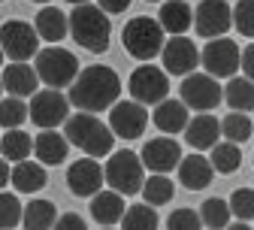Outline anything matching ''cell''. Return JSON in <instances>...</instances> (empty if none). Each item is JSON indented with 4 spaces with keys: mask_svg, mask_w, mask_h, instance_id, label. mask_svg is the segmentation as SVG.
Masks as SVG:
<instances>
[{
    "mask_svg": "<svg viewBox=\"0 0 254 230\" xmlns=\"http://www.w3.org/2000/svg\"><path fill=\"white\" fill-rule=\"evenodd\" d=\"M0 3H3V0H0Z\"/></svg>",
    "mask_w": 254,
    "mask_h": 230,
    "instance_id": "49",
    "label": "cell"
},
{
    "mask_svg": "<svg viewBox=\"0 0 254 230\" xmlns=\"http://www.w3.org/2000/svg\"><path fill=\"white\" fill-rule=\"evenodd\" d=\"M179 91H182V106L188 109H200V112H209V109H215L218 103H221V85L212 79V76H206V73H190V76H185L182 79V85H179Z\"/></svg>",
    "mask_w": 254,
    "mask_h": 230,
    "instance_id": "11",
    "label": "cell"
},
{
    "mask_svg": "<svg viewBox=\"0 0 254 230\" xmlns=\"http://www.w3.org/2000/svg\"><path fill=\"white\" fill-rule=\"evenodd\" d=\"M227 209H230V218L236 215V221L248 224L254 218V191L251 188H236L227 200Z\"/></svg>",
    "mask_w": 254,
    "mask_h": 230,
    "instance_id": "34",
    "label": "cell"
},
{
    "mask_svg": "<svg viewBox=\"0 0 254 230\" xmlns=\"http://www.w3.org/2000/svg\"><path fill=\"white\" fill-rule=\"evenodd\" d=\"M148 3H164V0H148Z\"/></svg>",
    "mask_w": 254,
    "mask_h": 230,
    "instance_id": "46",
    "label": "cell"
},
{
    "mask_svg": "<svg viewBox=\"0 0 254 230\" xmlns=\"http://www.w3.org/2000/svg\"><path fill=\"white\" fill-rule=\"evenodd\" d=\"M55 221H58V206L52 200H30L21 212L24 230H52Z\"/></svg>",
    "mask_w": 254,
    "mask_h": 230,
    "instance_id": "27",
    "label": "cell"
},
{
    "mask_svg": "<svg viewBox=\"0 0 254 230\" xmlns=\"http://www.w3.org/2000/svg\"><path fill=\"white\" fill-rule=\"evenodd\" d=\"M34 30H37V37L46 40V43H61L64 37H67V15H64L58 6H43L37 12Z\"/></svg>",
    "mask_w": 254,
    "mask_h": 230,
    "instance_id": "24",
    "label": "cell"
},
{
    "mask_svg": "<svg viewBox=\"0 0 254 230\" xmlns=\"http://www.w3.org/2000/svg\"><path fill=\"white\" fill-rule=\"evenodd\" d=\"M230 6L227 0H203V3L194 9V27L200 37H209V40H218L230 30Z\"/></svg>",
    "mask_w": 254,
    "mask_h": 230,
    "instance_id": "15",
    "label": "cell"
},
{
    "mask_svg": "<svg viewBox=\"0 0 254 230\" xmlns=\"http://www.w3.org/2000/svg\"><path fill=\"white\" fill-rule=\"evenodd\" d=\"M121 230H157V212L151 206H127L121 215Z\"/></svg>",
    "mask_w": 254,
    "mask_h": 230,
    "instance_id": "33",
    "label": "cell"
},
{
    "mask_svg": "<svg viewBox=\"0 0 254 230\" xmlns=\"http://www.w3.org/2000/svg\"><path fill=\"white\" fill-rule=\"evenodd\" d=\"M106 230H109V227H106Z\"/></svg>",
    "mask_w": 254,
    "mask_h": 230,
    "instance_id": "50",
    "label": "cell"
},
{
    "mask_svg": "<svg viewBox=\"0 0 254 230\" xmlns=\"http://www.w3.org/2000/svg\"><path fill=\"white\" fill-rule=\"evenodd\" d=\"M30 152H34V140L24 130H9V134L0 137V157L6 163H21V160H30Z\"/></svg>",
    "mask_w": 254,
    "mask_h": 230,
    "instance_id": "26",
    "label": "cell"
},
{
    "mask_svg": "<svg viewBox=\"0 0 254 230\" xmlns=\"http://www.w3.org/2000/svg\"><path fill=\"white\" fill-rule=\"evenodd\" d=\"M21 221V203L9 191H0V230H12Z\"/></svg>",
    "mask_w": 254,
    "mask_h": 230,
    "instance_id": "36",
    "label": "cell"
},
{
    "mask_svg": "<svg viewBox=\"0 0 254 230\" xmlns=\"http://www.w3.org/2000/svg\"><path fill=\"white\" fill-rule=\"evenodd\" d=\"M0 94H3V88H0Z\"/></svg>",
    "mask_w": 254,
    "mask_h": 230,
    "instance_id": "48",
    "label": "cell"
},
{
    "mask_svg": "<svg viewBox=\"0 0 254 230\" xmlns=\"http://www.w3.org/2000/svg\"><path fill=\"white\" fill-rule=\"evenodd\" d=\"M200 64L206 67V76H212L215 82L218 79H233L236 70H239V46L227 37L209 40L200 52Z\"/></svg>",
    "mask_w": 254,
    "mask_h": 230,
    "instance_id": "9",
    "label": "cell"
},
{
    "mask_svg": "<svg viewBox=\"0 0 254 230\" xmlns=\"http://www.w3.org/2000/svg\"><path fill=\"white\" fill-rule=\"evenodd\" d=\"M142 200H145V206H167L170 200H173V194H176V185L170 182V176H148L145 182H142Z\"/></svg>",
    "mask_w": 254,
    "mask_h": 230,
    "instance_id": "31",
    "label": "cell"
},
{
    "mask_svg": "<svg viewBox=\"0 0 254 230\" xmlns=\"http://www.w3.org/2000/svg\"><path fill=\"white\" fill-rule=\"evenodd\" d=\"M218 137H221L218 118L209 115V112H200V115H194V118L185 124V140H188L190 149H197V152L212 149V146L218 143Z\"/></svg>",
    "mask_w": 254,
    "mask_h": 230,
    "instance_id": "18",
    "label": "cell"
},
{
    "mask_svg": "<svg viewBox=\"0 0 254 230\" xmlns=\"http://www.w3.org/2000/svg\"><path fill=\"white\" fill-rule=\"evenodd\" d=\"M37 64H34V73L40 82H46L49 88H64V85H73V79L79 76V58L61 46H49L43 52L34 55Z\"/></svg>",
    "mask_w": 254,
    "mask_h": 230,
    "instance_id": "6",
    "label": "cell"
},
{
    "mask_svg": "<svg viewBox=\"0 0 254 230\" xmlns=\"http://www.w3.org/2000/svg\"><path fill=\"white\" fill-rule=\"evenodd\" d=\"M221 100H227V106H230V109H236V112H245V115H248V109L254 106V85H251V79L233 76V79L224 85V91H221Z\"/></svg>",
    "mask_w": 254,
    "mask_h": 230,
    "instance_id": "28",
    "label": "cell"
},
{
    "mask_svg": "<svg viewBox=\"0 0 254 230\" xmlns=\"http://www.w3.org/2000/svg\"><path fill=\"white\" fill-rule=\"evenodd\" d=\"M127 88L133 94V103L139 106H157L161 100H167L170 94V82H167V73L154 64H142L130 73L127 79Z\"/></svg>",
    "mask_w": 254,
    "mask_h": 230,
    "instance_id": "8",
    "label": "cell"
},
{
    "mask_svg": "<svg viewBox=\"0 0 254 230\" xmlns=\"http://www.w3.org/2000/svg\"><path fill=\"white\" fill-rule=\"evenodd\" d=\"M67 30L73 34V40L94 52V55H100L109 49V37H112V24H109V15H103L94 3H85V6H76L67 18Z\"/></svg>",
    "mask_w": 254,
    "mask_h": 230,
    "instance_id": "3",
    "label": "cell"
},
{
    "mask_svg": "<svg viewBox=\"0 0 254 230\" xmlns=\"http://www.w3.org/2000/svg\"><path fill=\"white\" fill-rule=\"evenodd\" d=\"M67 188L76 197H94L97 191H103V167L91 157L73 160L67 170Z\"/></svg>",
    "mask_w": 254,
    "mask_h": 230,
    "instance_id": "16",
    "label": "cell"
},
{
    "mask_svg": "<svg viewBox=\"0 0 254 230\" xmlns=\"http://www.w3.org/2000/svg\"><path fill=\"white\" fill-rule=\"evenodd\" d=\"M127 203H124V197H118L115 191H97L91 197V215L94 221H100L103 227H112L121 221Z\"/></svg>",
    "mask_w": 254,
    "mask_h": 230,
    "instance_id": "23",
    "label": "cell"
},
{
    "mask_svg": "<svg viewBox=\"0 0 254 230\" xmlns=\"http://www.w3.org/2000/svg\"><path fill=\"white\" fill-rule=\"evenodd\" d=\"M154 21L161 24V30H167V34L182 37L185 30L190 27V21H194V9H190L185 0H164L161 12H157Z\"/></svg>",
    "mask_w": 254,
    "mask_h": 230,
    "instance_id": "20",
    "label": "cell"
},
{
    "mask_svg": "<svg viewBox=\"0 0 254 230\" xmlns=\"http://www.w3.org/2000/svg\"><path fill=\"white\" fill-rule=\"evenodd\" d=\"M121 43L127 49V55L136 61H151L154 55H161L164 49V30L154 18L148 15H136L124 24L121 30Z\"/></svg>",
    "mask_w": 254,
    "mask_h": 230,
    "instance_id": "5",
    "label": "cell"
},
{
    "mask_svg": "<svg viewBox=\"0 0 254 230\" xmlns=\"http://www.w3.org/2000/svg\"><path fill=\"white\" fill-rule=\"evenodd\" d=\"M0 88L9 91V97L15 100H24V97H34L40 88V79L34 73L30 64H6L3 76H0Z\"/></svg>",
    "mask_w": 254,
    "mask_h": 230,
    "instance_id": "17",
    "label": "cell"
},
{
    "mask_svg": "<svg viewBox=\"0 0 254 230\" xmlns=\"http://www.w3.org/2000/svg\"><path fill=\"white\" fill-rule=\"evenodd\" d=\"M161 58H164V73H173V76H190L200 64V49L194 46V40L188 37H173L164 43L161 49Z\"/></svg>",
    "mask_w": 254,
    "mask_h": 230,
    "instance_id": "14",
    "label": "cell"
},
{
    "mask_svg": "<svg viewBox=\"0 0 254 230\" xmlns=\"http://www.w3.org/2000/svg\"><path fill=\"white\" fill-rule=\"evenodd\" d=\"M182 160V146L173 140V137H154L142 146V154H139V163L142 170H151L154 176H170V170L179 167Z\"/></svg>",
    "mask_w": 254,
    "mask_h": 230,
    "instance_id": "12",
    "label": "cell"
},
{
    "mask_svg": "<svg viewBox=\"0 0 254 230\" xmlns=\"http://www.w3.org/2000/svg\"><path fill=\"white\" fill-rule=\"evenodd\" d=\"M27 118L37 127H43V130H55L58 124H64L70 118V103H67V97H64L61 91H55V88L37 91L34 97H30Z\"/></svg>",
    "mask_w": 254,
    "mask_h": 230,
    "instance_id": "10",
    "label": "cell"
},
{
    "mask_svg": "<svg viewBox=\"0 0 254 230\" xmlns=\"http://www.w3.org/2000/svg\"><path fill=\"white\" fill-rule=\"evenodd\" d=\"M218 130H221V137H227V143L242 146V143L251 140L254 124H251V115H245V112H230L224 121H218Z\"/></svg>",
    "mask_w": 254,
    "mask_h": 230,
    "instance_id": "29",
    "label": "cell"
},
{
    "mask_svg": "<svg viewBox=\"0 0 254 230\" xmlns=\"http://www.w3.org/2000/svg\"><path fill=\"white\" fill-rule=\"evenodd\" d=\"M206 160H209L212 173H236L239 163H242V152L233 143H215L212 146V154Z\"/></svg>",
    "mask_w": 254,
    "mask_h": 230,
    "instance_id": "30",
    "label": "cell"
},
{
    "mask_svg": "<svg viewBox=\"0 0 254 230\" xmlns=\"http://www.w3.org/2000/svg\"><path fill=\"white\" fill-rule=\"evenodd\" d=\"M64 140L67 146H76L85 152V157L97 160V157H106L112 154V146H115V137L112 130L106 127V121H100L97 115H88V112H76L64 121Z\"/></svg>",
    "mask_w": 254,
    "mask_h": 230,
    "instance_id": "2",
    "label": "cell"
},
{
    "mask_svg": "<svg viewBox=\"0 0 254 230\" xmlns=\"http://www.w3.org/2000/svg\"><path fill=\"white\" fill-rule=\"evenodd\" d=\"M179 182L188 188V191H203L212 185V167H209V160L203 154H190V157H182L179 160Z\"/></svg>",
    "mask_w": 254,
    "mask_h": 230,
    "instance_id": "21",
    "label": "cell"
},
{
    "mask_svg": "<svg viewBox=\"0 0 254 230\" xmlns=\"http://www.w3.org/2000/svg\"><path fill=\"white\" fill-rule=\"evenodd\" d=\"M142 182L145 176H142V163L136 152L121 149L109 154L106 167H103V185H109V191H115L118 197H130V194H139Z\"/></svg>",
    "mask_w": 254,
    "mask_h": 230,
    "instance_id": "4",
    "label": "cell"
},
{
    "mask_svg": "<svg viewBox=\"0 0 254 230\" xmlns=\"http://www.w3.org/2000/svg\"><path fill=\"white\" fill-rule=\"evenodd\" d=\"M0 64H3V52H0Z\"/></svg>",
    "mask_w": 254,
    "mask_h": 230,
    "instance_id": "47",
    "label": "cell"
},
{
    "mask_svg": "<svg viewBox=\"0 0 254 230\" xmlns=\"http://www.w3.org/2000/svg\"><path fill=\"white\" fill-rule=\"evenodd\" d=\"M167 230H203V224L194 209H176L167 218Z\"/></svg>",
    "mask_w": 254,
    "mask_h": 230,
    "instance_id": "38",
    "label": "cell"
},
{
    "mask_svg": "<svg viewBox=\"0 0 254 230\" xmlns=\"http://www.w3.org/2000/svg\"><path fill=\"white\" fill-rule=\"evenodd\" d=\"M239 67H242V79H251V73H254V49H251V46L242 49V55H239Z\"/></svg>",
    "mask_w": 254,
    "mask_h": 230,
    "instance_id": "41",
    "label": "cell"
},
{
    "mask_svg": "<svg viewBox=\"0 0 254 230\" xmlns=\"http://www.w3.org/2000/svg\"><path fill=\"white\" fill-rule=\"evenodd\" d=\"M52 230H88V224L76 212H64V215H58V221L52 224Z\"/></svg>",
    "mask_w": 254,
    "mask_h": 230,
    "instance_id": "39",
    "label": "cell"
},
{
    "mask_svg": "<svg viewBox=\"0 0 254 230\" xmlns=\"http://www.w3.org/2000/svg\"><path fill=\"white\" fill-rule=\"evenodd\" d=\"M200 224H206L209 230H224L230 224V209H227V200H221V197H209V200L200 206L197 212Z\"/></svg>",
    "mask_w": 254,
    "mask_h": 230,
    "instance_id": "32",
    "label": "cell"
},
{
    "mask_svg": "<svg viewBox=\"0 0 254 230\" xmlns=\"http://www.w3.org/2000/svg\"><path fill=\"white\" fill-rule=\"evenodd\" d=\"M151 121H154V127L161 130V134H179V130H185V124H188V109L179 103V100H161L157 103V109H154V115H151Z\"/></svg>",
    "mask_w": 254,
    "mask_h": 230,
    "instance_id": "25",
    "label": "cell"
},
{
    "mask_svg": "<svg viewBox=\"0 0 254 230\" xmlns=\"http://www.w3.org/2000/svg\"><path fill=\"white\" fill-rule=\"evenodd\" d=\"M227 230H251V224H242V221H233V224H227Z\"/></svg>",
    "mask_w": 254,
    "mask_h": 230,
    "instance_id": "43",
    "label": "cell"
},
{
    "mask_svg": "<svg viewBox=\"0 0 254 230\" xmlns=\"http://www.w3.org/2000/svg\"><path fill=\"white\" fill-rule=\"evenodd\" d=\"M127 6H130V0H97V9H100L103 15H118V12H124Z\"/></svg>",
    "mask_w": 254,
    "mask_h": 230,
    "instance_id": "40",
    "label": "cell"
},
{
    "mask_svg": "<svg viewBox=\"0 0 254 230\" xmlns=\"http://www.w3.org/2000/svg\"><path fill=\"white\" fill-rule=\"evenodd\" d=\"M67 3H73V6H85V3H91V0H67Z\"/></svg>",
    "mask_w": 254,
    "mask_h": 230,
    "instance_id": "44",
    "label": "cell"
},
{
    "mask_svg": "<svg viewBox=\"0 0 254 230\" xmlns=\"http://www.w3.org/2000/svg\"><path fill=\"white\" fill-rule=\"evenodd\" d=\"M24 121H27V106H24V100H15V97L0 100V127L18 130Z\"/></svg>",
    "mask_w": 254,
    "mask_h": 230,
    "instance_id": "35",
    "label": "cell"
},
{
    "mask_svg": "<svg viewBox=\"0 0 254 230\" xmlns=\"http://www.w3.org/2000/svg\"><path fill=\"white\" fill-rule=\"evenodd\" d=\"M30 3H43V6H49V0H30Z\"/></svg>",
    "mask_w": 254,
    "mask_h": 230,
    "instance_id": "45",
    "label": "cell"
},
{
    "mask_svg": "<svg viewBox=\"0 0 254 230\" xmlns=\"http://www.w3.org/2000/svg\"><path fill=\"white\" fill-rule=\"evenodd\" d=\"M230 21L236 24V30L242 37H251L254 34V0H239L230 9Z\"/></svg>",
    "mask_w": 254,
    "mask_h": 230,
    "instance_id": "37",
    "label": "cell"
},
{
    "mask_svg": "<svg viewBox=\"0 0 254 230\" xmlns=\"http://www.w3.org/2000/svg\"><path fill=\"white\" fill-rule=\"evenodd\" d=\"M46 167H40L37 160H21L9 170V185H15L18 194H37L40 188H46Z\"/></svg>",
    "mask_w": 254,
    "mask_h": 230,
    "instance_id": "22",
    "label": "cell"
},
{
    "mask_svg": "<svg viewBox=\"0 0 254 230\" xmlns=\"http://www.w3.org/2000/svg\"><path fill=\"white\" fill-rule=\"evenodd\" d=\"M121 94V79L106 64H94V67L79 70V76L70 85L67 103H73L79 112L97 115L100 109H109Z\"/></svg>",
    "mask_w": 254,
    "mask_h": 230,
    "instance_id": "1",
    "label": "cell"
},
{
    "mask_svg": "<svg viewBox=\"0 0 254 230\" xmlns=\"http://www.w3.org/2000/svg\"><path fill=\"white\" fill-rule=\"evenodd\" d=\"M145 124H148V112L133 103V100H115L109 106V130H112V137L118 134L121 140H136L145 134Z\"/></svg>",
    "mask_w": 254,
    "mask_h": 230,
    "instance_id": "13",
    "label": "cell"
},
{
    "mask_svg": "<svg viewBox=\"0 0 254 230\" xmlns=\"http://www.w3.org/2000/svg\"><path fill=\"white\" fill-rule=\"evenodd\" d=\"M9 170H12V167H9V163H6L3 157H0V191H3V188L9 185Z\"/></svg>",
    "mask_w": 254,
    "mask_h": 230,
    "instance_id": "42",
    "label": "cell"
},
{
    "mask_svg": "<svg viewBox=\"0 0 254 230\" xmlns=\"http://www.w3.org/2000/svg\"><path fill=\"white\" fill-rule=\"evenodd\" d=\"M0 52L12 64H27V58H34L40 52V37L34 24H27L21 18L3 21L0 24Z\"/></svg>",
    "mask_w": 254,
    "mask_h": 230,
    "instance_id": "7",
    "label": "cell"
},
{
    "mask_svg": "<svg viewBox=\"0 0 254 230\" xmlns=\"http://www.w3.org/2000/svg\"><path fill=\"white\" fill-rule=\"evenodd\" d=\"M70 146L67 140H64V134H58V130H43V134L34 140V154L40 167H58V163H64V157H67Z\"/></svg>",
    "mask_w": 254,
    "mask_h": 230,
    "instance_id": "19",
    "label": "cell"
}]
</instances>
